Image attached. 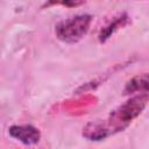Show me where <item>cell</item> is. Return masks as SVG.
<instances>
[{
	"instance_id": "obj_5",
	"label": "cell",
	"mask_w": 149,
	"mask_h": 149,
	"mask_svg": "<svg viewBox=\"0 0 149 149\" xmlns=\"http://www.w3.org/2000/svg\"><path fill=\"white\" fill-rule=\"evenodd\" d=\"M147 88H148V77L144 73L142 76H137L132 80H129L126 85L125 93H134L137 91L147 92Z\"/></svg>"
},
{
	"instance_id": "obj_4",
	"label": "cell",
	"mask_w": 149,
	"mask_h": 149,
	"mask_svg": "<svg viewBox=\"0 0 149 149\" xmlns=\"http://www.w3.org/2000/svg\"><path fill=\"white\" fill-rule=\"evenodd\" d=\"M127 19H128V17H127L126 15H121V16L116 17L115 20H113V22H111L108 26H106L105 28H102L101 31H100V34H99V40H100V42H105L107 38H109V36H111L115 30H118L120 27L125 26Z\"/></svg>"
},
{
	"instance_id": "obj_3",
	"label": "cell",
	"mask_w": 149,
	"mask_h": 149,
	"mask_svg": "<svg viewBox=\"0 0 149 149\" xmlns=\"http://www.w3.org/2000/svg\"><path fill=\"white\" fill-rule=\"evenodd\" d=\"M8 133L12 137L19 140L24 144H35L41 139L40 130L31 125H21L12 126L8 129Z\"/></svg>"
},
{
	"instance_id": "obj_2",
	"label": "cell",
	"mask_w": 149,
	"mask_h": 149,
	"mask_svg": "<svg viewBox=\"0 0 149 149\" xmlns=\"http://www.w3.org/2000/svg\"><path fill=\"white\" fill-rule=\"evenodd\" d=\"M92 23V16L88 14L77 15L69 20L62 21L56 26L57 37L66 43H74L81 40L88 31Z\"/></svg>"
},
{
	"instance_id": "obj_1",
	"label": "cell",
	"mask_w": 149,
	"mask_h": 149,
	"mask_svg": "<svg viewBox=\"0 0 149 149\" xmlns=\"http://www.w3.org/2000/svg\"><path fill=\"white\" fill-rule=\"evenodd\" d=\"M147 102H148V94L147 92H143V94L129 99L118 109L113 111L109 116L108 123H106L109 132L112 133V130L123 129L134 118H136L142 112Z\"/></svg>"
},
{
	"instance_id": "obj_6",
	"label": "cell",
	"mask_w": 149,
	"mask_h": 149,
	"mask_svg": "<svg viewBox=\"0 0 149 149\" xmlns=\"http://www.w3.org/2000/svg\"><path fill=\"white\" fill-rule=\"evenodd\" d=\"M85 0H48V2L45 3L47 6L50 5H64L68 7H77L79 5H81Z\"/></svg>"
}]
</instances>
